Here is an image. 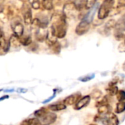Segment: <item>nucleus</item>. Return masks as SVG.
Returning <instances> with one entry per match:
<instances>
[{
  "label": "nucleus",
  "mask_w": 125,
  "mask_h": 125,
  "mask_svg": "<svg viewBox=\"0 0 125 125\" xmlns=\"http://www.w3.org/2000/svg\"><path fill=\"white\" fill-rule=\"evenodd\" d=\"M122 69L124 72H125V61L124 62V63L122 64Z\"/></svg>",
  "instance_id": "f704fd0d"
},
{
  "label": "nucleus",
  "mask_w": 125,
  "mask_h": 125,
  "mask_svg": "<svg viewBox=\"0 0 125 125\" xmlns=\"http://www.w3.org/2000/svg\"><path fill=\"white\" fill-rule=\"evenodd\" d=\"M11 29L13 32V34L19 38L23 36L24 27V24L21 22V19L19 17L14 16L11 21Z\"/></svg>",
  "instance_id": "423d86ee"
},
{
  "label": "nucleus",
  "mask_w": 125,
  "mask_h": 125,
  "mask_svg": "<svg viewBox=\"0 0 125 125\" xmlns=\"http://www.w3.org/2000/svg\"><path fill=\"white\" fill-rule=\"evenodd\" d=\"M9 16L8 13V11L5 10L4 9L0 10V20L2 22H7L9 19Z\"/></svg>",
  "instance_id": "bb28decb"
},
{
  "label": "nucleus",
  "mask_w": 125,
  "mask_h": 125,
  "mask_svg": "<svg viewBox=\"0 0 125 125\" xmlns=\"http://www.w3.org/2000/svg\"><path fill=\"white\" fill-rule=\"evenodd\" d=\"M41 7L48 11L52 10L54 8V2L53 0H41Z\"/></svg>",
  "instance_id": "f3484780"
},
{
  "label": "nucleus",
  "mask_w": 125,
  "mask_h": 125,
  "mask_svg": "<svg viewBox=\"0 0 125 125\" xmlns=\"http://www.w3.org/2000/svg\"><path fill=\"white\" fill-rule=\"evenodd\" d=\"M47 109L50 110L52 112H57V111H61L66 109V105L63 103H54L49 104L47 107Z\"/></svg>",
  "instance_id": "4468645a"
},
{
  "label": "nucleus",
  "mask_w": 125,
  "mask_h": 125,
  "mask_svg": "<svg viewBox=\"0 0 125 125\" xmlns=\"http://www.w3.org/2000/svg\"><path fill=\"white\" fill-rule=\"evenodd\" d=\"M125 111V102H118L116 104L115 113L120 114Z\"/></svg>",
  "instance_id": "412c9836"
},
{
  "label": "nucleus",
  "mask_w": 125,
  "mask_h": 125,
  "mask_svg": "<svg viewBox=\"0 0 125 125\" xmlns=\"http://www.w3.org/2000/svg\"><path fill=\"white\" fill-rule=\"evenodd\" d=\"M57 115L54 113L48 111L41 118H38L42 125H51L54 124L57 120Z\"/></svg>",
  "instance_id": "1a4fd4ad"
},
{
  "label": "nucleus",
  "mask_w": 125,
  "mask_h": 125,
  "mask_svg": "<svg viewBox=\"0 0 125 125\" xmlns=\"http://www.w3.org/2000/svg\"><path fill=\"white\" fill-rule=\"evenodd\" d=\"M110 110H111V107L109 104L99 106L97 109V112H98L99 115H105V114L110 113Z\"/></svg>",
  "instance_id": "6ab92c4d"
},
{
  "label": "nucleus",
  "mask_w": 125,
  "mask_h": 125,
  "mask_svg": "<svg viewBox=\"0 0 125 125\" xmlns=\"http://www.w3.org/2000/svg\"><path fill=\"white\" fill-rule=\"evenodd\" d=\"M108 104V99H107V96H104L100 102H98L96 104V106L97 107H99V106H102V105H104V104Z\"/></svg>",
  "instance_id": "7c9ffc66"
},
{
  "label": "nucleus",
  "mask_w": 125,
  "mask_h": 125,
  "mask_svg": "<svg viewBox=\"0 0 125 125\" xmlns=\"http://www.w3.org/2000/svg\"><path fill=\"white\" fill-rule=\"evenodd\" d=\"M4 91H5V92H13L14 90H13V89H10V90H5Z\"/></svg>",
  "instance_id": "c9c22d12"
},
{
  "label": "nucleus",
  "mask_w": 125,
  "mask_h": 125,
  "mask_svg": "<svg viewBox=\"0 0 125 125\" xmlns=\"http://www.w3.org/2000/svg\"><path fill=\"white\" fill-rule=\"evenodd\" d=\"M90 27H91V23L85 19H82V21L76 27L75 32L77 35L80 36L83 35L89 31Z\"/></svg>",
  "instance_id": "6e6552de"
},
{
  "label": "nucleus",
  "mask_w": 125,
  "mask_h": 125,
  "mask_svg": "<svg viewBox=\"0 0 125 125\" xmlns=\"http://www.w3.org/2000/svg\"><path fill=\"white\" fill-rule=\"evenodd\" d=\"M9 98V96L8 95H5V96H2V97H0V102L1 101H4L5 99H8Z\"/></svg>",
  "instance_id": "72a5a7b5"
},
{
  "label": "nucleus",
  "mask_w": 125,
  "mask_h": 125,
  "mask_svg": "<svg viewBox=\"0 0 125 125\" xmlns=\"http://www.w3.org/2000/svg\"><path fill=\"white\" fill-rule=\"evenodd\" d=\"M102 92L99 89H94L90 94L91 98L96 99V100L100 99L102 97Z\"/></svg>",
  "instance_id": "393cba45"
},
{
  "label": "nucleus",
  "mask_w": 125,
  "mask_h": 125,
  "mask_svg": "<svg viewBox=\"0 0 125 125\" xmlns=\"http://www.w3.org/2000/svg\"><path fill=\"white\" fill-rule=\"evenodd\" d=\"M0 1H1V0H0Z\"/></svg>",
  "instance_id": "37998d69"
},
{
  "label": "nucleus",
  "mask_w": 125,
  "mask_h": 125,
  "mask_svg": "<svg viewBox=\"0 0 125 125\" xmlns=\"http://www.w3.org/2000/svg\"><path fill=\"white\" fill-rule=\"evenodd\" d=\"M94 77H95V74L94 73H92V74H87L85 76L79 77L78 78V80L80 81V82H82V83H87V82H89L91 80H93Z\"/></svg>",
  "instance_id": "b1692460"
},
{
  "label": "nucleus",
  "mask_w": 125,
  "mask_h": 125,
  "mask_svg": "<svg viewBox=\"0 0 125 125\" xmlns=\"http://www.w3.org/2000/svg\"><path fill=\"white\" fill-rule=\"evenodd\" d=\"M21 125H42L40 120L38 118H31L24 120Z\"/></svg>",
  "instance_id": "a211bd4d"
},
{
  "label": "nucleus",
  "mask_w": 125,
  "mask_h": 125,
  "mask_svg": "<svg viewBox=\"0 0 125 125\" xmlns=\"http://www.w3.org/2000/svg\"><path fill=\"white\" fill-rule=\"evenodd\" d=\"M124 43H125V36H124Z\"/></svg>",
  "instance_id": "ea45409f"
},
{
  "label": "nucleus",
  "mask_w": 125,
  "mask_h": 125,
  "mask_svg": "<svg viewBox=\"0 0 125 125\" xmlns=\"http://www.w3.org/2000/svg\"><path fill=\"white\" fill-rule=\"evenodd\" d=\"M51 27L49 30L57 38H65L67 33V19L62 13H54L51 16Z\"/></svg>",
  "instance_id": "f257e3e1"
},
{
  "label": "nucleus",
  "mask_w": 125,
  "mask_h": 125,
  "mask_svg": "<svg viewBox=\"0 0 125 125\" xmlns=\"http://www.w3.org/2000/svg\"><path fill=\"white\" fill-rule=\"evenodd\" d=\"M31 6L30 3H24L23 6L21 7V13L23 15V21L26 25H32L33 19H32V13L31 10Z\"/></svg>",
  "instance_id": "0eeeda50"
},
{
  "label": "nucleus",
  "mask_w": 125,
  "mask_h": 125,
  "mask_svg": "<svg viewBox=\"0 0 125 125\" xmlns=\"http://www.w3.org/2000/svg\"><path fill=\"white\" fill-rule=\"evenodd\" d=\"M2 91V89H0V92H1V91Z\"/></svg>",
  "instance_id": "a19ab883"
},
{
  "label": "nucleus",
  "mask_w": 125,
  "mask_h": 125,
  "mask_svg": "<svg viewBox=\"0 0 125 125\" xmlns=\"http://www.w3.org/2000/svg\"><path fill=\"white\" fill-rule=\"evenodd\" d=\"M91 96L90 95H86L83 97H82L75 104L74 107V109L76 110H80L84 107H85L86 106H88L91 102Z\"/></svg>",
  "instance_id": "f8f14e48"
},
{
  "label": "nucleus",
  "mask_w": 125,
  "mask_h": 125,
  "mask_svg": "<svg viewBox=\"0 0 125 125\" xmlns=\"http://www.w3.org/2000/svg\"><path fill=\"white\" fill-rule=\"evenodd\" d=\"M113 3V11L110 14H118L123 8H125V0H112Z\"/></svg>",
  "instance_id": "9b49d317"
},
{
  "label": "nucleus",
  "mask_w": 125,
  "mask_h": 125,
  "mask_svg": "<svg viewBox=\"0 0 125 125\" xmlns=\"http://www.w3.org/2000/svg\"><path fill=\"white\" fill-rule=\"evenodd\" d=\"M116 99L118 102H124L125 101V91L119 90L116 94Z\"/></svg>",
  "instance_id": "c85d7f7f"
},
{
  "label": "nucleus",
  "mask_w": 125,
  "mask_h": 125,
  "mask_svg": "<svg viewBox=\"0 0 125 125\" xmlns=\"http://www.w3.org/2000/svg\"><path fill=\"white\" fill-rule=\"evenodd\" d=\"M47 112H48V110H47L46 108L42 107V108H41V109H38V110H35V113H34V115L36 116V118H41V117H42L46 113H47Z\"/></svg>",
  "instance_id": "cd10ccee"
},
{
  "label": "nucleus",
  "mask_w": 125,
  "mask_h": 125,
  "mask_svg": "<svg viewBox=\"0 0 125 125\" xmlns=\"http://www.w3.org/2000/svg\"><path fill=\"white\" fill-rule=\"evenodd\" d=\"M53 92H54V94L50 96V97H49L48 99H45L44 101H43L42 102V103L43 104H46V103H48L49 102H50V101H52L55 96H56V95H57V89L55 88V89H54L53 90Z\"/></svg>",
  "instance_id": "c756f323"
},
{
  "label": "nucleus",
  "mask_w": 125,
  "mask_h": 125,
  "mask_svg": "<svg viewBox=\"0 0 125 125\" xmlns=\"http://www.w3.org/2000/svg\"><path fill=\"white\" fill-rule=\"evenodd\" d=\"M113 11L112 0H107L102 2L97 10V18L99 20H104L110 16Z\"/></svg>",
  "instance_id": "f03ea898"
},
{
  "label": "nucleus",
  "mask_w": 125,
  "mask_h": 125,
  "mask_svg": "<svg viewBox=\"0 0 125 125\" xmlns=\"http://www.w3.org/2000/svg\"><path fill=\"white\" fill-rule=\"evenodd\" d=\"M2 32V30H1V28H0V34H1Z\"/></svg>",
  "instance_id": "4c0bfd02"
},
{
  "label": "nucleus",
  "mask_w": 125,
  "mask_h": 125,
  "mask_svg": "<svg viewBox=\"0 0 125 125\" xmlns=\"http://www.w3.org/2000/svg\"><path fill=\"white\" fill-rule=\"evenodd\" d=\"M102 1L104 2V1H107V0H102Z\"/></svg>",
  "instance_id": "79ce46f5"
},
{
  "label": "nucleus",
  "mask_w": 125,
  "mask_h": 125,
  "mask_svg": "<svg viewBox=\"0 0 125 125\" xmlns=\"http://www.w3.org/2000/svg\"><path fill=\"white\" fill-rule=\"evenodd\" d=\"M99 119L97 121L102 123L104 125H118L119 120L117 115L113 113H108L105 115H98L96 116Z\"/></svg>",
  "instance_id": "39448f33"
},
{
  "label": "nucleus",
  "mask_w": 125,
  "mask_h": 125,
  "mask_svg": "<svg viewBox=\"0 0 125 125\" xmlns=\"http://www.w3.org/2000/svg\"><path fill=\"white\" fill-rule=\"evenodd\" d=\"M116 21L114 19H110L104 25V32L105 33L106 35H109L110 34V32L113 29L115 28V25Z\"/></svg>",
  "instance_id": "2eb2a0df"
},
{
  "label": "nucleus",
  "mask_w": 125,
  "mask_h": 125,
  "mask_svg": "<svg viewBox=\"0 0 125 125\" xmlns=\"http://www.w3.org/2000/svg\"><path fill=\"white\" fill-rule=\"evenodd\" d=\"M27 91V89L25 88H18L17 89V92L19 93H26Z\"/></svg>",
  "instance_id": "473e14b6"
},
{
  "label": "nucleus",
  "mask_w": 125,
  "mask_h": 125,
  "mask_svg": "<svg viewBox=\"0 0 125 125\" xmlns=\"http://www.w3.org/2000/svg\"><path fill=\"white\" fill-rule=\"evenodd\" d=\"M118 49L119 51V52H125V43L124 42L121 43L118 47Z\"/></svg>",
  "instance_id": "2f4dec72"
},
{
  "label": "nucleus",
  "mask_w": 125,
  "mask_h": 125,
  "mask_svg": "<svg viewBox=\"0 0 125 125\" xmlns=\"http://www.w3.org/2000/svg\"><path fill=\"white\" fill-rule=\"evenodd\" d=\"M51 48V49L52 50V52L54 53H55L56 54H58L60 53V51H61V46H60V43L57 41L55 42L54 44H52L51 46H49Z\"/></svg>",
  "instance_id": "a878e982"
},
{
  "label": "nucleus",
  "mask_w": 125,
  "mask_h": 125,
  "mask_svg": "<svg viewBox=\"0 0 125 125\" xmlns=\"http://www.w3.org/2000/svg\"><path fill=\"white\" fill-rule=\"evenodd\" d=\"M9 42H10V46H12L13 48H19L21 46L20 38L15 35L14 34L10 36V38L9 39Z\"/></svg>",
  "instance_id": "dca6fc26"
},
{
  "label": "nucleus",
  "mask_w": 125,
  "mask_h": 125,
  "mask_svg": "<svg viewBox=\"0 0 125 125\" xmlns=\"http://www.w3.org/2000/svg\"><path fill=\"white\" fill-rule=\"evenodd\" d=\"M20 40H21V45L23 46H29L32 43V38L30 36V35H27V36H22L20 38Z\"/></svg>",
  "instance_id": "4be33fe9"
},
{
  "label": "nucleus",
  "mask_w": 125,
  "mask_h": 125,
  "mask_svg": "<svg viewBox=\"0 0 125 125\" xmlns=\"http://www.w3.org/2000/svg\"></svg>",
  "instance_id": "c03bdc74"
},
{
  "label": "nucleus",
  "mask_w": 125,
  "mask_h": 125,
  "mask_svg": "<svg viewBox=\"0 0 125 125\" xmlns=\"http://www.w3.org/2000/svg\"><path fill=\"white\" fill-rule=\"evenodd\" d=\"M125 32V14L121 16L116 21L114 28V37L116 40L120 41L124 38Z\"/></svg>",
  "instance_id": "20e7f679"
},
{
  "label": "nucleus",
  "mask_w": 125,
  "mask_h": 125,
  "mask_svg": "<svg viewBox=\"0 0 125 125\" xmlns=\"http://www.w3.org/2000/svg\"><path fill=\"white\" fill-rule=\"evenodd\" d=\"M105 91L110 96H116L119 90L118 89V87L116 85H108V87L105 88Z\"/></svg>",
  "instance_id": "aec40b11"
},
{
  "label": "nucleus",
  "mask_w": 125,
  "mask_h": 125,
  "mask_svg": "<svg viewBox=\"0 0 125 125\" xmlns=\"http://www.w3.org/2000/svg\"><path fill=\"white\" fill-rule=\"evenodd\" d=\"M10 42L5 38V34L2 32L0 34V49L3 50L4 52H8V50L10 49Z\"/></svg>",
  "instance_id": "ddd939ff"
},
{
  "label": "nucleus",
  "mask_w": 125,
  "mask_h": 125,
  "mask_svg": "<svg viewBox=\"0 0 125 125\" xmlns=\"http://www.w3.org/2000/svg\"><path fill=\"white\" fill-rule=\"evenodd\" d=\"M89 125H98V124H91Z\"/></svg>",
  "instance_id": "e433bc0d"
},
{
  "label": "nucleus",
  "mask_w": 125,
  "mask_h": 125,
  "mask_svg": "<svg viewBox=\"0 0 125 125\" xmlns=\"http://www.w3.org/2000/svg\"><path fill=\"white\" fill-rule=\"evenodd\" d=\"M29 3L34 10H38L41 8V0H29Z\"/></svg>",
  "instance_id": "5701e85b"
},
{
  "label": "nucleus",
  "mask_w": 125,
  "mask_h": 125,
  "mask_svg": "<svg viewBox=\"0 0 125 125\" xmlns=\"http://www.w3.org/2000/svg\"><path fill=\"white\" fill-rule=\"evenodd\" d=\"M80 99H81V93L77 92V93L72 94L68 96L67 97H66L63 99V101H62V103L65 104L66 106L67 105H74Z\"/></svg>",
  "instance_id": "9d476101"
},
{
  "label": "nucleus",
  "mask_w": 125,
  "mask_h": 125,
  "mask_svg": "<svg viewBox=\"0 0 125 125\" xmlns=\"http://www.w3.org/2000/svg\"><path fill=\"white\" fill-rule=\"evenodd\" d=\"M121 76H122L123 77H125V74H121Z\"/></svg>",
  "instance_id": "58836bf2"
},
{
  "label": "nucleus",
  "mask_w": 125,
  "mask_h": 125,
  "mask_svg": "<svg viewBox=\"0 0 125 125\" xmlns=\"http://www.w3.org/2000/svg\"><path fill=\"white\" fill-rule=\"evenodd\" d=\"M62 13L67 19H72L78 17L80 10L73 2H68L63 5Z\"/></svg>",
  "instance_id": "7ed1b4c3"
}]
</instances>
